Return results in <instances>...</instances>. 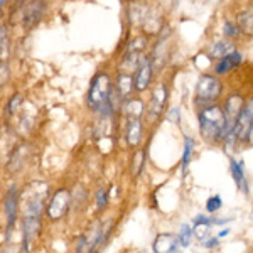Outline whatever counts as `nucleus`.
I'll use <instances>...</instances> for the list:
<instances>
[{
    "mask_svg": "<svg viewBox=\"0 0 253 253\" xmlns=\"http://www.w3.org/2000/svg\"><path fill=\"white\" fill-rule=\"evenodd\" d=\"M216 245H218V240H210V242H206V243H205V247H206V248H214Z\"/></svg>",
    "mask_w": 253,
    "mask_h": 253,
    "instance_id": "25",
    "label": "nucleus"
},
{
    "mask_svg": "<svg viewBox=\"0 0 253 253\" xmlns=\"http://www.w3.org/2000/svg\"><path fill=\"white\" fill-rule=\"evenodd\" d=\"M142 135V124L140 118H128V128H126V140L132 147L138 145Z\"/></svg>",
    "mask_w": 253,
    "mask_h": 253,
    "instance_id": "11",
    "label": "nucleus"
},
{
    "mask_svg": "<svg viewBox=\"0 0 253 253\" xmlns=\"http://www.w3.org/2000/svg\"><path fill=\"white\" fill-rule=\"evenodd\" d=\"M230 164H231V174H233V179H235L236 186L247 193V184H245V172H243L242 164H238V162L233 161V159L230 161Z\"/></svg>",
    "mask_w": 253,
    "mask_h": 253,
    "instance_id": "14",
    "label": "nucleus"
},
{
    "mask_svg": "<svg viewBox=\"0 0 253 253\" xmlns=\"http://www.w3.org/2000/svg\"><path fill=\"white\" fill-rule=\"evenodd\" d=\"M240 63H242V54H240V52L231 51L230 54L223 56L221 61L216 64V73H218V75H224V73L231 71L233 68L238 66Z\"/></svg>",
    "mask_w": 253,
    "mask_h": 253,
    "instance_id": "9",
    "label": "nucleus"
},
{
    "mask_svg": "<svg viewBox=\"0 0 253 253\" xmlns=\"http://www.w3.org/2000/svg\"><path fill=\"white\" fill-rule=\"evenodd\" d=\"M166 98H167V91H166V86H159L156 88L152 95V101H150V107H149V115L150 118H157L159 115L162 113V108H164V103H166Z\"/></svg>",
    "mask_w": 253,
    "mask_h": 253,
    "instance_id": "8",
    "label": "nucleus"
},
{
    "mask_svg": "<svg viewBox=\"0 0 253 253\" xmlns=\"http://www.w3.org/2000/svg\"><path fill=\"white\" fill-rule=\"evenodd\" d=\"M191 236H193V230H191L189 224H182L181 226V233H179V245L181 247H189L191 243Z\"/></svg>",
    "mask_w": 253,
    "mask_h": 253,
    "instance_id": "19",
    "label": "nucleus"
},
{
    "mask_svg": "<svg viewBox=\"0 0 253 253\" xmlns=\"http://www.w3.org/2000/svg\"><path fill=\"white\" fill-rule=\"evenodd\" d=\"M125 112L128 118H140L142 112H144V103L138 100H130L125 107Z\"/></svg>",
    "mask_w": 253,
    "mask_h": 253,
    "instance_id": "15",
    "label": "nucleus"
},
{
    "mask_svg": "<svg viewBox=\"0 0 253 253\" xmlns=\"http://www.w3.org/2000/svg\"><path fill=\"white\" fill-rule=\"evenodd\" d=\"M228 233H230V231H228V230H223L221 233H219V238H223V236H226Z\"/></svg>",
    "mask_w": 253,
    "mask_h": 253,
    "instance_id": "27",
    "label": "nucleus"
},
{
    "mask_svg": "<svg viewBox=\"0 0 253 253\" xmlns=\"http://www.w3.org/2000/svg\"><path fill=\"white\" fill-rule=\"evenodd\" d=\"M221 198L219 196H213V198H210L208 199V211L210 213H214V211H218L219 208H221Z\"/></svg>",
    "mask_w": 253,
    "mask_h": 253,
    "instance_id": "21",
    "label": "nucleus"
},
{
    "mask_svg": "<svg viewBox=\"0 0 253 253\" xmlns=\"http://www.w3.org/2000/svg\"><path fill=\"white\" fill-rule=\"evenodd\" d=\"M240 27L233 26L231 22H226L224 24V36H228V38H236V36L240 34Z\"/></svg>",
    "mask_w": 253,
    "mask_h": 253,
    "instance_id": "22",
    "label": "nucleus"
},
{
    "mask_svg": "<svg viewBox=\"0 0 253 253\" xmlns=\"http://www.w3.org/2000/svg\"><path fill=\"white\" fill-rule=\"evenodd\" d=\"M193 147H194L193 138L186 137V140H184V154H182V172H186L187 166H189L191 154H193Z\"/></svg>",
    "mask_w": 253,
    "mask_h": 253,
    "instance_id": "16",
    "label": "nucleus"
},
{
    "mask_svg": "<svg viewBox=\"0 0 253 253\" xmlns=\"http://www.w3.org/2000/svg\"><path fill=\"white\" fill-rule=\"evenodd\" d=\"M150 80H152V64H150L149 59H145L140 63V66L137 68V75H135V89L137 91H144V89L149 86Z\"/></svg>",
    "mask_w": 253,
    "mask_h": 253,
    "instance_id": "6",
    "label": "nucleus"
},
{
    "mask_svg": "<svg viewBox=\"0 0 253 253\" xmlns=\"http://www.w3.org/2000/svg\"><path fill=\"white\" fill-rule=\"evenodd\" d=\"M133 80L130 75H126V73H122L120 76L117 78V93H118V98L120 100H126V98L130 96V93H132L133 89Z\"/></svg>",
    "mask_w": 253,
    "mask_h": 253,
    "instance_id": "10",
    "label": "nucleus"
},
{
    "mask_svg": "<svg viewBox=\"0 0 253 253\" xmlns=\"http://www.w3.org/2000/svg\"><path fill=\"white\" fill-rule=\"evenodd\" d=\"M107 201H108V194H107V191L101 189L100 193L96 194V206H98V210H103V208L107 206Z\"/></svg>",
    "mask_w": 253,
    "mask_h": 253,
    "instance_id": "23",
    "label": "nucleus"
},
{
    "mask_svg": "<svg viewBox=\"0 0 253 253\" xmlns=\"http://www.w3.org/2000/svg\"><path fill=\"white\" fill-rule=\"evenodd\" d=\"M238 27L245 34H253V10L242 12L238 15Z\"/></svg>",
    "mask_w": 253,
    "mask_h": 253,
    "instance_id": "13",
    "label": "nucleus"
},
{
    "mask_svg": "<svg viewBox=\"0 0 253 253\" xmlns=\"http://www.w3.org/2000/svg\"><path fill=\"white\" fill-rule=\"evenodd\" d=\"M5 206H7V221H9V230H10L15 223V206H17V194H15V189L9 191Z\"/></svg>",
    "mask_w": 253,
    "mask_h": 253,
    "instance_id": "12",
    "label": "nucleus"
},
{
    "mask_svg": "<svg viewBox=\"0 0 253 253\" xmlns=\"http://www.w3.org/2000/svg\"><path fill=\"white\" fill-rule=\"evenodd\" d=\"M221 95V83L213 76H201L198 81V86H196V98H198V103L208 105L216 101Z\"/></svg>",
    "mask_w": 253,
    "mask_h": 253,
    "instance_id": "3",
    "label": "nucleus"
},
{
    "mask_svg": "<svg viewBox=\"0 0 253 253\" xmlns=\"http://www.w3.org/2000/svg\"><path fill=\"white\" fill-rule=\"evenodd\" d=\"M145 164V154L142 152V150H138V152L135 154V157H133V162H132V172L138 175L142 170V167H144Z\"/></svg>",
    "mask_w": 253,
    "mask_h": 253,
    "instance_id": "20",
    "label": "nucleus"
},
{
    "mask_svg": "<svg viewBox=\"0 0 253 253\" xmlns=\"http://www.w3.org/2000/svg\"><path fill=\"white\" fill-rule=\"evenodd\" d=\"M248 142H250V144L253 145V124H252V126H250V132H248Z\"/></svg>",
    "mask_w": 253,
    "mask_h": 253,
    "instance_id": "26",
    "label": "nucleus"
},
{
    "mask_svg": "<svg viewBox=\"0 0 253 253\" xmlns=\"http://www.w3.org/2000/svg\"><path fill=\"white\" fill-rule=\"evenodd\" d=\"M231 51H233V46H231L230 42H218L211 49V54H213L214 58H223V56L230 54Z\"/></svg>",
    "mask_w": 253,
    "mask_h": 253,
    "instance_id": "17",
    "label": "nucleus"
},
{
    "mask_svg": "<svg viewBox=\"0 0 253 253\" xmlns=\"http://www.w3.org/2000/svg\"><path fill=\"white\" fill-rule=\"evenodd\" d=\"M7 56H9V39L5 31L0 27V63H5Z\"/></svg>",
    "mask_w": 253,
    "mask_h": 253,
    "instance_id": "18",
    "label": "nucleus"
},
{
    "mask_svg": "<svg viewBox=\"0 0 253 253\" xmlns=\"http://www.w3.org/2000/svg\"><path fill=\"white\" fill-rule=\"evenodd\" d=\"M224 112L219 107H208L199 112V128L208 142L218 140L224 126Z\"/></svg>",
    "mask_w": 253,
    "mask_h": 253,
    "instance_id": "1",
    "label": "nucleus"
},
{
    "mask_svg": "<svg viewBox=\"0 0 253 253\" xmlns=\"http://www.w3.org/2000/svg\"><path fill=\"white\" fill-rule=\"evenodd\" d=\"M252 124H253V101H248V103H245L242 113H240L238 120H236L235 137L238 138V140H243V138H247L248 132H250Z\"/></svg>",
    "mask_w": 253,
    "mask_h": 253,
    "instance_id": "5",
    "label": "nucleus"
},
{
    "mask_svg": "<svg viewBox=\"0 0 253 253\" xmlns=\"http://www.w3.org/2000/svg\"><path fill=\"white\" fill-rule=\"evenodd\" d=\"M69 208V193L66 189H59L58 193H54L51 203L47 206V216L51 219H61L64 214H66Z\"/></svg>",
    "mask_w": 253,
    "mask_h": 253,
    "instance_id": "4",
    "label": "nucleus"
},
{
    "mask_svg": "<svg viewBox=\"0 0 253 253\" xmlns=\"http://www.w3.org/2000/svg\"><path fill=\"white\" fill-rule=\"evenodd\" d=\"M110 101V78L107 75H98L91 83L88 93V103L93 110H103Z\"/></svg>",
    "mask_w": 253,
    "mask_h": 253,
    "instance_id": "2",
    "label": "nucleus"
},
{
    "mask_svg": "<svg viewBox=\"0 0 253 253\" xmlns=\"http://www.w3.org/2000/svg\"><path fill=\"white\" fill-rule=\"evenodd\" d=\"M167 120H169V122H174V124H179V110H177V108L170 110V113L167 115Z\"/></svg>",
    "mask_w": 253,
    "mask_h": 253,
    "instance_id": "24",
    "label": "nucleus"
},
{
    "mask_svg": "<svg viewBox=\"0 0 253 253\" xmlns=\"http://www.w3.org/2000/svg\"><path fill=\"white\" fill-rule=\"evenodd\" d=\"M3 2H5V0H0V7H2V3H3Z\"/></svg>",
    "mask_w": 253,
    "mask_h": 253,
    "instance_id": "28",
    "label": "nucleus"
},
{
    "mask_svg": "<svg viewBox=\"0 0 253 253\" xmlns=\"http://www.w3.org/2000/svg\"><path fill=\"white\" fill-rule=\"evenodd\" d=\"M177 247H179V240L170 233L159 235L156 238V242H154V252H161V253L177 252Z\"/></svg>",
    "mask_w": 253,
    "mask_h": 253,
    "instance_id": "7",
    "label": "nucleus"
}]
</instances>
